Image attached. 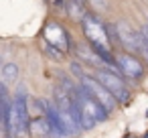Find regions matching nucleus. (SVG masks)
Masks as SVG:
<instances>
[{
	"label": "nucleus",
	"instance_id": "f257e3e1",
	"mask_svg": "<svg viewBox=\"0 0 148 138\" xmlns=\"http://www.w3.org/2000/svg\"><path fill=\"white\" fill-rule=\"evenodd\" d=\"M69 93H71V100H73L77 118H79V126L83 130H91L93 126H97V124H101V122H106L110 118L108 110L97 100H93L81 85L69 87Z\"/></svg>",
	"mask_w": 148,
	"mask_h": 138
},
{
	"label": "nucleus",
	"instance_id": "f03ea898",
	"mask_svg": "<svg viewBox=\"0 0 148 138\" xmlns=\"http://www.w3.org/2000/svg\"><path fill=\"white\" fill-rule=\"evenodd\" d=\"M73 71L77 73V79H79V85L93 97V100H97L106 110H108V114H112L114 110H116V106H118V100L93 77V75H89V73H85L83 69H79V63H73Z\"/></svg>",
	"mask_w": 148,
	"mask_h": 138
},
{
	"label": "nucleus",
	"instance_id": "7ed1b4c3",
	"mask_svg": "<svg viewBox=\"0 0 148 138\" xmlns=\"http://www.w3.org/2000/svg\"><path fill=\"white\" fill-rule=\"evenodd\" d=\"M29 104L23 95H18L8 108H6V132L10 138H18L29 130Z\"/></svg>",
	"mask_w": 148,
	"mask_h": 138
},
{
	"label": "nucleus",
	"instance_id": "20e7f679",
	"mask_svg": "<svg viewBox=\"0 0 148 138\" xmlns=\"http://www.w3.org/2000/svg\"><path fill=\"white\" fill-rule=\"evenodd\" d=\"M81 25H83L85 39L91 43V47L112 51V37H110V31H108V27H106L95 14H89V12L83 14V16H81Z\"/></svg>",
	"mask_w": 148,
	"mask_h": 138
},
{
	"label": "nucleus",
	"instance_id": "39448f33",
	"mask_svg": "<svg viewBox=\"0 0 148 138\" xmlns=\"http://www.w3.org/2000/svg\"><path fill=\"white\" fill-rule=\"evenodd\" d=\"M114 33H116V39L122 43L124 49H128V51L134 53V55H142L144 59H148V45H146L142 33H138L134 27H130V25L124 23V21L116 23Z\"/></svg>",
	"mask_w": 148,
	"mask_h": 138
},
{
	"label": "nucleus",
	"instance_id": "423d86ee",
	"mask_svg": "<svg viewBox=\"0 0 148 138\" xmlns=\"http://www.w3.org/2000/svg\"><path fill=\"white\" fill-rule=\"evenodd\" d=\"M93 77L118 100V104H130L132 102V93H130V89H128V85L122 81V77L118 75V73H114V71H110V69H103V67H99V69H95V73H93Z\"/></svg>",
	"mask_w": 148,
	"mask_h": 138
},
{
	"label": "nucleus",
	"instance_id": "0eeeda50",
	"mask_svg": "<svg viewBox=\"0 0 148 138\" xmlns=\"http://www.w3.org/2000/svg\"><path fill=\"white\" fill-rule=\"evenodd\" d=\"M116 65H118L120 73L128 79H140L144 75V65L134 53H120L116 57Z\"/></svg>",
	"mask_w": 148,
	"mask_h": 138
},
{
	"label": "nucleus",
	"instance_id": "6e6552de",
	"mask_svg": "<svg viewBox=\"0 0 148 138\" xmlns=\"http://www.w3.org/2000/svg\"><path fill=\"white\" fill-rule=\"evenodd\" d=\"M45 39H47L49 45L57 47L61 53H67V51H69V45H71L69 35H67V31H63V27H59L57 23H49V25L45 27Z\"/></svg>",
	"mask_w": 148,
	"mask_h": 138
},
{
	"label": "nucleus",
	"instance_id": "1a4fd4ad",
	"mask_svg": "<svg viewBox=\"0 0 148 138\" xmlns=\"http://www.w3.org/2000/svg\"><path fill=\"white\" fill-rule=\"evenodd\" d=\"M29 130H31V136H33V138H47V136L51 134V126H49L47 116L33 118V122L29 124Z\"/></svg>",
	"mask_w": 148,
	"mask_h": 138
},
{
	"label": "nucleus",
	"instance_id": "9d476101",
	"mask_svg": "<svg viewBox=\"0 0 148 138\" xmlns=\"http://www.w3.org/2000/svg\"><path fill=\"white\" fill-rule=\"evenodd\" d=\"M77 55H79V59H81V63H83V65H89V67H95V69L103 67L101 59L97 57V53H95L93 49H87V47H79V49H77Z\"/></svg>",
	"mask_w": 148,
	"mask_h": 138
},
{
	"label": "nucleus",
	"instance_id": "9b49d317",
	"mask_svg": "<svg viewBox=\"0 0 148 138\" xmlns=\"http://www.w3.org/2000/svg\"><path fill=\"white\" fill-rule=\"evenodd\" d=\"M2 79H4V83H16V79H18V65L16 63H6L2 67Z\"/></svg>",
	"mask_w": 148,
	"mask_h": 138
},
{
	"label": "nucleus",
	"instance_id": "f8f14e48",
	"mask_svg": "<svg viewBox=\"0 0 148 138\" xmlns=\"http://www.w3.org/2000/svg\"><path fill=\"white\" fill-rule=\"evenodd\" d=\"M142 37H144V41H146V45H148V25L142 29Z\"/></svg>",
	"mask_w": 148,
	"mask_h": 138
},
{
	"label": "nucleus",
	"instance_id": "ddd939ff",
	"mask_svg": "<svg viewBox=\"0 0 148 138\" xmlns=\"http://www.w3.org/2000/svg\"><path fill=\"white\" fill-rule=\"evenodd\" d=\"M71 2H77V4H85L87 0H71Z\"/></svg>",
	"mask_w": 148,
	"mask_h": 138
}]
</instances>
